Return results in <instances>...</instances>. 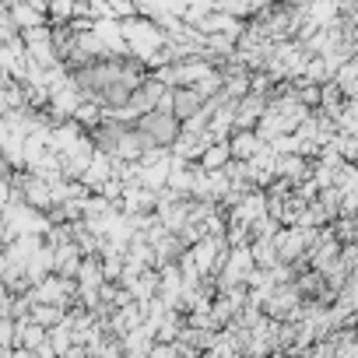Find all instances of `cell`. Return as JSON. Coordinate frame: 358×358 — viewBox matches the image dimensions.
Segmentation results:
<instances>
[{
	"label": "cell",
	"mask_w": 358,
	"mask_h": 358,
	"mask_svg": "<svg viewBox=\"0 0 358 358\" xmlns=\"http://www.w3.org/2000/svg\"><path fill=\"white\" fill-rule=\"evenodd\" d=\"M120 25H123V39H127V50L134 53V57H141L144 64L169 43V29L162 25V22H155V18H148V15H130V18H120Z\"/></svg>",
	"instance_id": "cell-1"
},
{
	"label": "cell",
	"mask_w": 358,
	"mask_h": 358,
	"mask_svg": "<svg viewBox=\"0 0 358 358\" xmlns=\"http://www.w3.org/2000/svg\"><path fill=\"white\" fill-rule=\"evenodd\" d=\"M137 127L151 141V148H172L176 137L183 134V120H179L172 109H151L137 120Z\"/></svg>",
	"instance_id": "cell-2"
},
{
	"label": "cell",
	"mask_w": 358,
	"mask_h": 358,
	"mask_svg": "<svg viewBox=\"0 0 358 358\" xmlns=\"http://www.w3.org/2000/svg\"><path fill=\"white\" fill-rule=\"evenodd\" d=\"M204 102H208V99H204L194 85H179V88H172V113L183 120V123L194 120V116L204 109Z\"/></svg>",
	"instance_id": "cell-3"
},
{
	"label": "cell",
	"mask_w": 358,
	"mask_h": 358,
	"mask_svg": "<svg viewBox=\"0 0 358 358\" xmlns=\"http://www.w3.org/2000/svg\"><path fill=\"white\" fill-rule=\"evenodd\" d=\"M229 148H232V158H257L267 148V141L260 137V130H232Z\"/></svg>",
	"instance_id": "cell-4"
},
{
	"label": "cell",
	"mask_w": 358,
	"mask_h": 358,
	"mask_svg": "<svg viewBox=\"0 0 358 358\" xmlns=\"http://www.w3.org/2000/svg\"><path fill=\"white\" fill-rule=\"evenodd\" d=\"M208 172H215V169H225L229 162H232V148H229V141H215V144H208V151L197 158Z\"/></svg>",
	"instance_id": "cell-5"
}]
</instances>
